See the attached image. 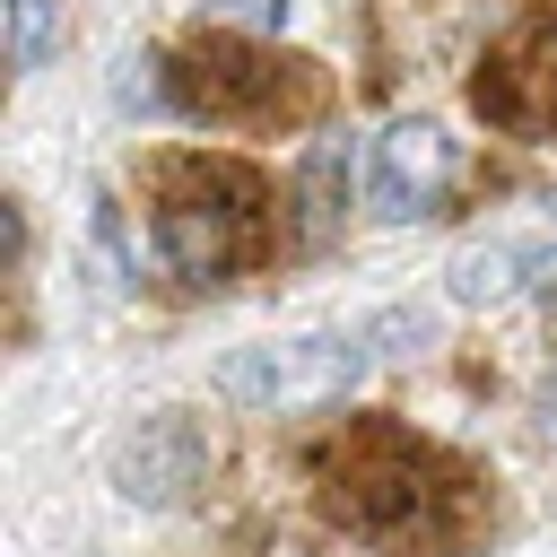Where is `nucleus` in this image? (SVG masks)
Here are the masks:
<instances>
[{
	"label": "nucleus",
	"mask_w": 557,
	"mask_h": 557,
	"mask_svg": "<svg viewBox=\"0 0 557 557\" xmlns=\"http://www.w3.org/2000/svg\"><path fill=\"white\" fill-rule=\"evenodd\" d=\"M148 235H157V261L183 287H226L235 261L252 252V183L226 174V165L218 174L191 165V191H165L157 218H148Z\"/></svg>",
	"instance_id": "obj_1"
},
{
	"label": "nucleus",
	"mask_w": 557,
	"mask_h": 557,
	"mask_svg": "<svg viewBox=\"0 0 557 557\" xmlns=\"http://www.w3.org/2000/svg\"><path fill=\"white\" fill-rule=\"evenodd\" d=\"M366 374V331H305V339H261L218 357V392L244 409H313L339 400Z\"/></svg>",
	"instance_id": "obj_2"
},
{
	"label": "nucleus",
	"mask_w": 557,
	"mask_h": 557,
	"mask_svg": "<svg viewBox=\"0 0 557 557\" xmlns=\"http://www.w3.org/2000/svg\"><path fill=\"white\" fill-rule=\"evenodd\" d=\"M209 461H218V444H209V426H200L191 409H148V418H131V426L113 435L104 479H113L122 505L174 513V505H191V487L209 479Z\"/></svg>",
	"instance_id": "obj_3"
},
{
	"label": "nucleus",
	"mask_w": 557,
	"mask_h": 557,
	"mask_svg": "<svg viewBox=\"0 0 557 557\" xmlns=\"http://www.w3.org/2000/svg\"><path fill=\"white\" fill-rule=\"evenodd\" d=\"M453 174H461V157H453V139L435 131V122H392L374 148H366V200H374V218H435L444 209V191H453Z\"/></svg>",
	"instance_id": "obj_4"
},
{
	"label": "nucleus",
	"mask_w": 557,
	"mask_h": 557,
	"mask_svg": "<svg viewBox=\"0 0 557 557\" xmlns=\"http://www.w3.org/2000/svg\"><path fill=\"white\" fill-rule=\"evenodd\" d=\"M348 165H357L348 139H322V148H305V165H296V200H305V244H313V252H322V244L339 235V218H348Z\"/></svg>",
	"instance_id": "obj_5"
},
{
	"label": "nucleus",
	"mask_w": 557,
	"mask_h": 557,
	"mask_svg": "<svg viewBox=\"0 0 557 557\" xmlns=\"http://www.w3.org/2000/svg\"><path fill=\"white\" fill-rule=\"evenodd\" d=\"M453 305H505V296H522V244H461L453 252Z\"/></svg>",
	"instance_id": "obj_6"
},
{
	"label": "nucleus",
	"mask_w": 557,
	"mask_h": 557,
	"mask_svg": "<svg viewBox=\"0 0 557 557\" xmlns=\"http://www.w3.org/2000/svg\"><path fill=\"white\" fill-rule=\"evenodd\" d=\"M113 113H139V122H157V113H183L174 61H165V52H122V61H113Z\"/></svg>",
	"instance_id": "obj_7"
},
{
	"label": "nucleus",
	"mask_w": 557,
	"mask_h": 557,
	"mask_svg": "<svg viewBox=\"0 0 557 557\" xmlns=\"http://www.w3.org/2000/svg\"><path fill=\"white\" fill-rule=\"evenodd\" d=\"M52 44V0H9V70H35Z\"/></svg>",
	"instance_id": "obj_8"
},
{
	"label": "nucleus",
	"mask_w": 557,
	"mask_h": 557,
	"mask_svg": "<svg viewBox=\"0 0 557 557\" xmlns=\"http://www.w3.org/2000/svg\"><path fill=\"white\" fill-rule=\"evenodd\" d=\"M522 296H557V235L522 244Z\"/></svg>",
	"instance_id": "obj_9"
},
{
	"label": "nucleus",
	"mask_w": 557,
	"mask_h": 557,
	"mask_svg": "<svg viewBox=\"0 0 557 557\" xmlns=\"http://www.w3.org/2000/svg\"><path fill=\"white\" fill-rule=\"evenodd\" d=\"M226 17H244V26L278 35V26H287V0H226Z\"/></svg>",
	"instance_id": "obj_10"
},
{
	"label": "nucleus",
	"mask_w": 557,
	"mask_h": 557,
	"mask_svg": "<svg viewBox=\"0 0 557 557\" xmlns=\"http://www.w3.org/2000/svg\"><path fill=\"white\" fill-rule=\"evenodd\" d=\"M540 444H548V453H557V374H548V383H540Z\"/></svg>",
	"instance_id": "obj_11"
}]
</instances>
